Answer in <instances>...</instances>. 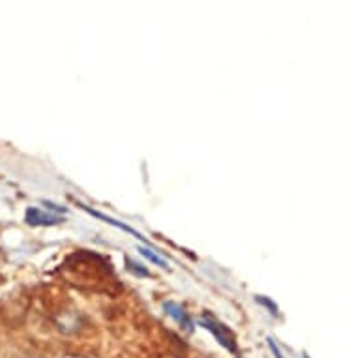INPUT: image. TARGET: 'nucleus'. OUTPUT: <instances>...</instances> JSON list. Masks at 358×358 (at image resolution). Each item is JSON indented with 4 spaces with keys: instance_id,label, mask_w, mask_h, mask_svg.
Wrapping results in <instances>:
<instances>
[{
    "instance_id": "4",
    "label": "nucleus",
    "mask_w": 358,
    "mask_h": 358,
    "mask_svg": "<svg viewBox=\"0 0 358 358\" xmlns=\"http://www.w3.org/2000/svg\"><path fill=\"white\" fill-rule=\"evenodd\" d=\"M164 308H165V311L169 313L171 317L175 319L176 323L182 324L184 329L188 330V332H192V330H194V323H192V319L188 317V313L184 311V308H180V306L175 304V302H165Z\"/></svg>"
},
{
    "instance_id": "1",
    "label": "nucleus",
    "mask_w": 358,
    "mask_h": 358,
    "mask_svg": "<svg viewBox=\"0 0 358 358\" xmlns=\"http://www.w3.org/2000/svg\"><path fill=\"white\" fill-rule=\"evenodd\" d=\"M199 324L201 327H205V329L208 330V332H210L214 338H216L220 345L225 347L227 351L236 352V341H235V338L229 334L227 327H223L222 323H217L216 319L210 317V315H205V317L199 321Z\"/></svg>"
},
{
    "instance_id": "3",
    "label": "nucleus",
    "mask_w": 358,
    "mask_h": 358,
    "mask_svg": "<svg viewBox=\"0 0 358 358\" xmlns=\"http://www.w3.org/2000/svg\"><path fill=\"white\" fill-rule=\"evenodd\" d=\"M77 206H81L83 210L88 212V214H90V216L98 217V220H103V222L109 223V225H113V227H117V229L126 231V233H129V235H134V236H136V238H139V241H143V242H147V244H150V242H148L147 238H145V236H143L141 233H139V231H136V229H134V227H129V225H126V223L117 222V220H115V217L106 216V214H101V212L92 210V208H88V206H87V205H83V203H77Z\"/></svg>"
},
{
    "instance_id": "9",
    "label": "nucleus",
    "mask_w": 358,
    "mask_h": 358,
    "mask_svg": "<svg viewBox=\"0 0 358 358\" xmlns=\"http://www.w3.org/2000/svg\"><path fill=\"white\" fill-rule=\"evenodd\" d=\"M43 205L55 212H66V208H62V206H59V205H55V203H51V201H43Z\"/></svg>"
},
{
    "instance_id": "2",
    "label": "nucleus",
    "mask_w": 358,
    "mask_h": 358,
    "mask_svg": "<svg viewBox=\"0 0 358 358\" xmlns=\"http://www.w3.org/2000/svg\"><path fill=\"white\" fill-rule=\"evenodd\" d=\"M24 222L32 225V227H51V225H59V223L64 222V217L59 216V214H49V212L36 208V206H30L24 212Z\"/></svg>"
},
{
    "instance_id": "6",
    "label": "nucleus",
    "mask_w": 358,
    "mask_h": 358,
    "mask_svg": "<svg viewBox=\"0 0 358 358\" xmlns=\"http://www.w3.org/2000/svg\"><path fill=\"white\" fill-rule=\"evenodd\" d=\"M126 266H128V271L131 272V274H136V276H141V278L150 276V272H148L141 263H136V261H131L129 257H126Z\"/></svg>"
},
{
    "instance_id": "5",
    "label": "nucleus",
    "mask_w": 358,
    "mask_h": 358,
    "mask_svg": "<svg viewBox=\"0 0 358 358\" xmlns=\"http://www.w3.org/2000/svg\"><path fill=\"white\" fill-rule=\"evenodd\" d=\"M137 252L141 253V255H145L148 261H152L154 264H158V266H162V268H167V261L159 257L158 253H154L152 250H148V248H137Z\"/></svg>"
},
{
    "instance_id": "8",
    "label": "nucleus",
    "mask_w": 358,
    "mask_h": 358,
    "mask_svg": "<svg viewBox=\"0 0 358 358\" xmlns=\"http://www.w3.org/2000/svg\"><path fill=\"white\" fill-rule=\"evenodd\" d=\"M268 347H271V351L274 352V357L276 358H283V355H282V351H280V347H278V343L274 340H272V338H268Z\"/></svg>"
},
{
    "instance_id": "7",
    "label": "nucleus",
    "mask_w": 358,
    "mask_h": 358,
    "mask_svg": "<svg viewBox=\"0 0 358 358\" xmlns=\"http://www.w3.org/2000/svg\"><path fill=\"white\" fill-rule=\"evenodd\" d=\"M255 302L266 306V308H268V310H271L272 313H274V315H278V306L274 304V302H272L271 299H266V296H255Z\"/></svg>"
}]
</instances>
